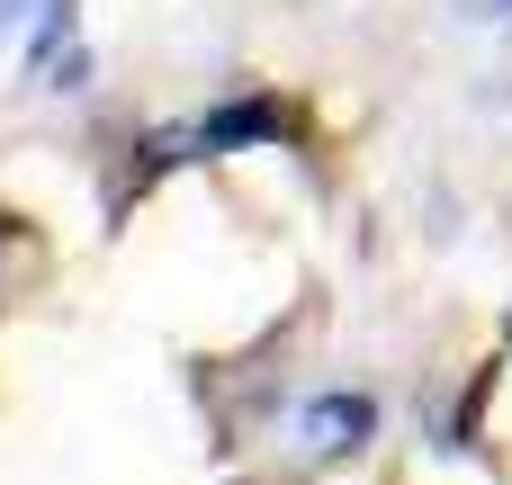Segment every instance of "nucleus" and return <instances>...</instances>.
<instances>
[{
    "mask_svg": "<svg viewBox=\"0 0 512 485\" xmlns=\"http://www.w3.org/2000/svg\"><path fill=\"white\" fill-rule=\"evenodd\" d=\"M297 432H306V459H351V450L378 432V405H369V396H315Z\"/></svg>",
    "mask_w": 512,
    "mask_h": 485,
    "instance_id": "obj_1",
    "label": "nucleus"
},
{
    "mask_svg": "<svg viewBox=\"0 0 512 485\" xmlns=\"http://www.w3.org/2000/svg\"><path fill=\"white\" fill-rule=\"evenodd\" d=\"M252 135H279V108H261V99H252V108L207 117V153H216V144H252Z\"/></svg>",
    "mask_w": 512,
    "mask_h": 485,
    "instance_id": "obj_2",
    "label": "nucleus"
}]
</instances>
